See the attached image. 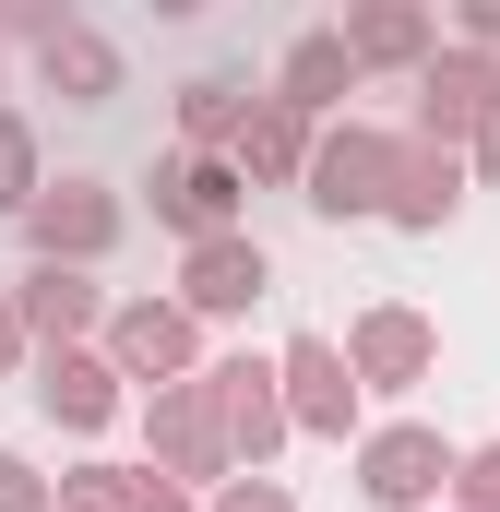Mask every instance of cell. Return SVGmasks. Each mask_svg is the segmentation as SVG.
Listing matches in <instances>:
<instances>
[{"mask_svg": "<svg viewBox=\"0 0 500 512\" xmlns=\"http://www.w3.org/2000/svg\"><path fill=\"white\" fill-rule=\"evenodd\" d=\"M381 167H393L381 143H334V155H322V191H310V203H322V215H346V203H381Z\"/></svg>", "mask_w": 500, "mask_h": 512, "instance_id": "2", "label": "cell"}, {"mask_svg": "<svg viewBox=\"0 0 500 512\" xmlns=\"http://www.w3.org/2000/svg\"><path fill=\"white\" fill-rule=\"evenodd\" d=\"M0 203H24V131H0Z\"/></svg>", "mask_w": 500, "mask_h": 512, "instance_id": "11", "label": "cell"}, {"mask_svg": "<svg viewBox=\"0 0 500 512\" xmlns=\"http://www.w3.org/2000/svg\"><path fill=\"white\" fill-rule=\"evenodd\" d=\"M60 417H108V370H84V358H60V382H48Z\"/></svg>", "mask_w": 500, "mask_h": 512, "instance_id": "8", "label": "cell"}, {"mask_svg": "<svg viewBox=\"0 0 500 512\" xmlns=\"http://www.w3.org/2000/svg\"><path fill=\"white\" fill-rule=\"evenodd\" d=\"M227 512H286V501H274V489H239V501H227Z\"/></svg>", "mask_w": 500, "mask_h": 512, "instance_id": "13", "label": "cell"}, {"mask_svg": "<svg viewBox=\"0 0 500 512\" xmlns=\"http://www.w3.org/2000/svg\"><path fill=\"white\" fill-rule=\"evenodd\" d=\"M298 382H310V417H346V382H334V358H322V346H298Z\"/></svg>", "mask_w": 500, "mask_h": 512, "instance_id": "10", "label": "cell"}, {"mask_svg": "<svg viewBox=\"0 0 500 512\" xmlns=\"http://www.w3.org/2000/svg\"><path fill=\"white\" fill-rule=\"evenodd\" d=\"M0 512H36V501H24V465H0Z\"/></svg>", "mask_w": 500, "mask_h": 512, "instance_id": "12", "label": "cell"}, {"mask_svg": "<svg viewBox=\"0 0 500 512\" xmlns=\"http://www.w3.org/2000/svg\"><path fill=\"white\" fill-rule=\"evenodd\" d=\"M358 358H370L381 382H405V370L429 358V334H417V322H370V334H358Z\"/></svg>", "mask_w": 500, "mask_h": 512, "instance_id": "5", "label": "cell"}, {"mask_svg": "<svg viewBox=\"0 0 500 512\" xmlns=\"http://www.w3.org/2000/svg\"><path fill=\"white\" fill-rule=\"evenodd\" d=\"M477 501H500V453H489V465H477Z\"/></svg>", "mask_w": 500, "mask_h": 512, "instance_id": "14", "label": "cell"}, {"mask_svg": "<svg viewBox=\"0 0 500 512\" xmlns=\"http://www.w3.org/2000/svg\"><path fill=\"white\" fill-rule=\"evenodd\" d=\"M429 477H441V453H429L417 429H405V441H381V453H370V489H381V501H417Z\"/></svg>", "mask_w": 500, "mask_h": 512, "instance_id": "3", "label": "cell"}, {"mask_svg": "<svg viewBox=\"0 0 500 512\" xmlns=\"http://www.w3.org/2000/svg\"><path fill=\"white\" fill-rule=\"evenodd\" d=\"M36 239H48V251H60V239H72V251H96V239H108V215H96L84 191H72V203H36Z\"/></svg>", "mask_w": 500, "mask_h": 512, "instance_id": "6", "label": "cell"}, {"mask_svg": "<svg viewBox=\"0 0 500 512\" xmlns=\"http://www.w3.org/2000/svg\"><path fill=\"white\" fill-rule=\"evenodd\" d=\"M155 203H167L179 227H215V215H227V167H179V179H167Z\"/></svg>", "mask_w": 500, "mask_h": 512, "instance_id": "4", "label": "cell"}, {"mask_svg": "<svg viewBox=\"0 0 500 512\" xmlns=\"http://www.w3.org/2000/svg\"><path fill=\"white\" fill-rule=\"evenodd\" d=\"M191 298H203V310H239V298H262V251H239V239H203V262H191Z\"/></svg>", "mask_w": 500, "mask_h": 512, "instance_id": "1", "label": "cell"}, {"mask_svg": "<svg viewBox=\"0 0 500 512\" xmlns=\"http://www.w3.org/2000/svg\"><path fill=\"white\" fill-rule=\"evenodd\" d=\"M120 358H131V370H167V358H179V322H167V310H131V322H120Z\"/></svg>", "mask_w": 500, "mask_h": 512, "instance_id": "7", "label": "cell"}, {"mask_svg": "<svg viewBox=\"0 0 500 512\" xmlns=\"http://www.w3.org/2000/svg\"><path fill=\"white\" fill-rule=\"evenodd\" d=\"M334 72H346V48H334V36H310V48H298V72H286V84H298V108H310V96H334Z\"/></svg>", "mask_w": 500, "mask_h": 512, "instance_id": "9", "label": "cell"}]
</instances>
